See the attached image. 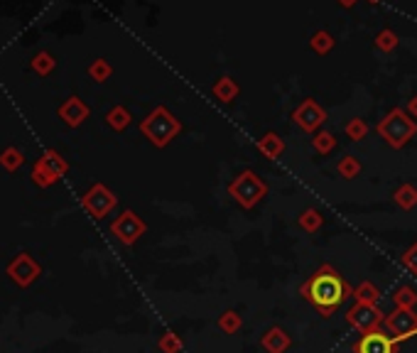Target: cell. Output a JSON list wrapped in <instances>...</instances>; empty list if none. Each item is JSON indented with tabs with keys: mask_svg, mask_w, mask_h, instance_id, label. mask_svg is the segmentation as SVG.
I'll return each instance as SVG.
<instances>
[{
	"mask_svg": "<svg viewBox=\"0 0 417 353\" xmlns=\"http://www.w3.org/2000/svg\"><path fill=\"white\" fill-rule=\"evenodd\" d=\"M339 3H341V5H344V8H351V5L356 3V0H339Z\"/></svg>",
	"mask_w": 417,
	"mask_h": 353,
	"instance_id": "cell-35",
	"label": "cell"
},
{
	"mask_svg": "<svg viewBox=\"0 0 417 353\" xmlns=\"http://www.w3.org/2000/svg\"><path fill=\"white\" fill-rule=\"evenodd\" d=\"M371 3H378V0H371Z\"/></svg>",
	"mask_w": 417,
	"mask_h": 353,
	"instance_id": "cell-36",
	"label": "cell"
},
{
	"mask_svg": "<svg viewBox=\"0 0 417 353\" xmlns=\"http://www.w3.org/2000/svg\"><path fill=\"white\" fill-rule=\"evenodd\" d=\"M356 353H396L398 341L391 334H386V329H376L364 334L354 346Z\"/></svg>",
	"mask_w": 417,
	"mask_h": 353,
	"instance_id": "cell-10",
	"label": "cell"
},
{
	"mask_svg": "<svg viewBox=\"0 0 417 353\" xmlns=\"http://www.w3.org/2000/svg\"><path fill=\"white\" fill-rule=\"evenodd\" d=\"M54 66H57V59H54L49 52H37L35 57H32V71L40 76H47Z\"/></svg>",
	"mask_w": 417,
	"mask_h": 353,
	"instance_id": "cell-27",
	"label": "cell"
},
{
	"mask_svg": "<svg viewBox=\"0 0 417 353\" xmlns=\"http://www.w3.org/2000/svg\"><path fill=\"white\" fill-rule=\"evenodd\" d=\"M292 123L304 132H319L321 125L326 123V110L321 108L314 98H304V101L292 110Z\"/></svg>",
	"mask_w": 417,
	"mask_h": 353,
	"instance_id": "cell-9",
	"label": "cell"
},
{
	"mask_svg": "<svg viewBox=\"0 0 417 353\" xmlns=\"http://www.w3.org/2000/svg\"><path fill=\"white\" fill-rule=\"evenodd\" d=\"M22 162H25V154H22L18 147H8V150H3V154H0V164H3L8 172L20 169Z\"/></svg>",
	"mask_w": 417,
	"mask_h": 353,
	"instance_id": "cell-29",
	"label": "cell"
},
{
	"mask_svg": "<svg viewBox=\"0 0 417 353\" xmlns=\"http://www.w3.org/2000/svg\"><path fill=\"white\" fill-rule=\"evenodd\" d=\"M297 226L302 231H307V233H316V231L324 226V216H321L319 209H304L297 216Z\"/></svg>",
	"mask_w": 417,
	"mask_h": 353,
	"instance_id": "cell-21",
	"label": "cell"
},
{
	"mask_svg": "<svg viewBox=\"0 0 417 353\" xmlns=\"http://www.w3.org/2000/svg\"><path fill=\"white\" fill-rule=\"evenodd\" d=\"M405 110H408V113L413 115V118H415V123H417V93H415V96H413V98H410V101H408V108H405Z\"/></svg>",
	"mask_w": 417,
	"mask_h": 353,
	"instance_id": "cell-34",
	"label": "cell"
},
{
	"mask_svg": "<svg viewBox=\"0 0 417 353\" xmlns=\"http://www.w3.org/2000/svg\"><path fill=\"white\" fill-rule=\"evenodd\" d=\"M57 113H59V118H62L66 125H71V128H79L83 120L88 118V106L81 101L79 96H71V98H66L62 106H59Z\"/></svg>",
	"mask_w": 417,
	"mask_h": 353,
	"instance_id": "cell-12",
	"label": "cell"
},
{
	"mask_svg": "<svg viewBox=\"0 0 417 353\" xmlns=\"http://www.w3.org/2000/svg\"><path fill=\"white\" fill-rule=\"evenodd\" d=\"M105 123H108L110 130L123 132L128 125L133 123V115H130V110H128L125 106H113L108 110V113H105Z\"/></svg>",
	"mask_w": 417,
	"mask_h": 353,
	"instance_id": "cell-18",
	"label": "cell"
},
{
	"mask_svg": "<svg viewBox=\"0 0 417 353\" xmlns=\"http://www.w3.org/2000/svg\"><path fill=\"white\" fill-rule=\"evenodd\" d=\"M140 132L155 147H167L182 132V120L170 108L158 106L140 120Z\"/></svg>",
	"mask_w": 417,
	"mask_h": 353,
	"instance_id": "cell-2",
	"label": "cell"
},
{
	"mask_svg": "<svg viewBox=\"0 0 417 353\" xmlns=\"http://www.w3.org/2000/svg\"><path fill=\"white\" fill-rule=\"evenodd\" d=\"M37 164H42L54 179H59V176H64L66 172H69V164H66V159L57 150H47L40 159H37Z\"/></svg>",
	"mask_w": 417,
	"mask_h": 353,
	"instance_id": "cell-15",
	"label": "cell"
},
{
	"mask_svg": "<svg viewBox=\"0 0 417 353\" xmlns=\"http://www.w3.org/2000/svg\"><path fill=\"white\" fill-rule=\"evenodd\" d=\"M211 91H214V96L219 98L221 103H231L233 98H238V93H241V88H238V84L231 79V76H221V79L216 81Z\"/></svg>",
	"mask_w": 417,
	"mask_h": 353,
	"instance_id": "cell-19",
	"label": "cell"
},
{
	"mask_svg": "<svg viewBox=\"0 0 417 353\" xmlns=\"http://www.w3.org/2000/svg\"><path fill=\"white\" fill-rule=\"evenodd\" d=\"M158 349L163 353H180L185 349V341H182V336L175 334V331H165L158 339Z\"/></svg>",
	"mask_w": 417,
	"mask_h": 353,
	"instance_id": "cell-24",
	"label": "cell"
},
{
	"mask_svg": "<svg viewBox=\"0 0 417 353\" xmlns=\"http://www.w3.org/2000/svg\"><path fill=\"white\" fill-rule=\"evenodd\" d=\"M8 275H10V280H13L15 285L30 287L42 275V268L37 265V260H32V255L20 253V255L8 265Z\"/></svg>",
	"mask_w": 417,
	"mask_h": 353,
	"instance_id": "cell-11",
	"label": "cell"
},
{
	"mask_svg": "<svg viewBox=\"0 0 417 353\" xmlns=\"http://www.w3.org/2000/svg\"><path fill=\"white\" fill-rule=\"evenodd\" d=\"M393 204L403 209V211H410V209H415L417 206V186L410 184V181L400 184L398 189L393 191Z\"/></svg>",
	"mask_w": 417,
	"mask_h": 353,
	"instance_id": "cell-16",
	"label": "cell"
},
{
	"mask_svg": "<svg viewBox=\"0 0 417 353\" xmlns=\"http://www.w3.org/2000/svg\"><path fill=\"white\" fill-rule=\"evenodd\" d=\"M299 295L319 312L321 319H331L341 309L344 302L354 295V287L341 278L336 268L321 265L309 275L307 283L299 287Z\"/></svg>",
	"mask_w": 417,
	"mask_h": 353,
	"instance_id": "cell-1",
	"label": "cell"
},
{
	"mask_svg": "<svg viewBox=\"0 0 417 353\" xmlns=\"http://www.w3.org/2000/svg\"><path fill=\"white\" fill-rule=\"evenodd\" d=\"M344 319H346L349 327L356 329L359 334H369V331H376L383 327L386 312H381L378 305H361V302H354V305L346 309Z\"/></svg>",
	"mask_w": 417,
	"mask_h": 353,
	"instance_id": "cell-5",
	"label": "cell"
},
{
	"mask_svg": "<svg viewBox=\"0 0 417 353\" xmlns=\"http://www.w3.org/2000/svg\"><path fill=\"white\" fill-rule=\"evenodd\" d=\"M115 204H118V196H115L105 184H93L91 189L81 196L83 211L93 218H105L115 209Z\"/></svg>",
	"mask_w": 417,
	"mask_h": 353,
	"instance_id": "cell-7",
	"label": "cell"
},
{
	"mask_svg": "<svg viewBox=\"0 0 417 353\" xmlns=\"http://www.w3.org/2000/svg\"><path fill=\"white\" fill-rule=\"evenodd\" d=\"M32 181H35L37 186H42V189H47V186H52L57 179H54V176L49 174L47 169L42 167V164L35 162V167H32Z\"/></svg>",
	"mask_w": 417,
	"mask_h": 353,
	"instance_id": "cell-33",
	"label": "cell"
},
{
	"mask_svg": "<svg viewBox=\"0 0 417 353\" xmlns=\"http://www.w3.org/2000/svg\"><path fill=\"white\" fill-rule=\"evenodd\" d=\"M400 265H403L410 275H415L417 278V243H413V246L400 255Z\"/></svg>",
	"mask_w": 417,
	"mask_h": 353,
	"instance_id": "cell-32",
	"label": "cell"
},
{
	"mask_svg": "<svg viewBox=\"0 0 417 353\" xmlns=\"http://www.w3.org/2000/svg\"><path fill=\"white\" fill-rule=\"evenodd\" d=\"M386 334H391L398 344L417 336V314L415 309H393L391 314H386V322H383Z\"/></svg>",
	"mask_w": 417,
	"mask_h": 353,
	"instance_id": "cell-8",
	"label": "cell"
},
{
	"mask_svg": "<svg viewBox=\"0 0 417 353\" xmlns=\"http://www.w3.org/2000/svg\"><path fill=\"white\" fill-rule=\"evenodd\" d=\"M334 37L329 35L326 30H319V32H314L312 35V40H309V44H312V49L316 54H329L331 49H334Z\"/></svg>",
	"mask_w": 417,
	"mask_h": 353,
	"instance_id": "cell-28",
	"label": "cell"
},
{
	"mask_svg": "<svg viewBox=\"0 0 417 353\" xmlns=\"http://www.w3.org/2000/svg\"><path fill=\"white\" fill-rule=\"evenodd\" d=\"M219 329L224 331L226 336H233V334H238L241 331V327H243V319H241V314L236 312V309H226L224 314L219 317Z\"/></svg>",
	"mask_w": 417,
	"mask_h": 353,
	"instance_id": "cell-22",
	"label": "cell"
},
{
	"mask_svg": "<svg viewBox=\"0 0 417 353\" xmlns=\"http://www.w3.org/2000/svg\"><path fill=\"white\" fill-rule=\"evenodd\" d=\"M260 346L265 353H285L292 346V336L282 327H270L260 339Z\"/></svg>",
	"mask_w": 417,
	"mask_h": 353,
	"instance_id": "cell-13",
	"label": "cell"
},
{
	"mask_svg": "<svg viewBox=\"0 0 417 353\" xmlns=\"http://www.w3.org/2000/svg\"><path fill=\"white\" fill-rule=\"evenodd\" d=\"M312 147L319 154H329L334 152V147H336V137H334L329 130H319V132H314V137H312Z\"/></svg>",
	"mask_w": 417,
	"mask_h": 353,
	"instance_id": "cell-25",
	"label": "cell"
},
{
	"mask_svg": "<svg viewBox=\"0 0 417 353\" xmlns=\"http://www.w3.org/2000/svg\"><path fill=\"white\" fill-rule=\"evenodd\" d=\"M255 147H258V152L263 154L265 159H277V157H282V152H285V140H282L277 132L268 130L258 142H255Z\"/></svg>",
	"mask_w": 417,
	"mask_h": 353,
	"instance_id": "cell-14",
	"label": "cell"
},
{
	"mask_svg": "<svg viewBox=\"0 0 417 353\" xmlns=\"http://www.w3.org/2000/svg\"><path fill=\"white\" fill-rule=\"evenodd\" d=\"M110 74H113V69H110V64L105 62V59H96V62H91V66H88V76H91L93 81H98V84L108 81Z\"/></svg>",
	"mask_w": 417,
	"mask_h": 353,
	"instance_id": "cell-30",
	"label": "cell"
},
{
	"mask_svg": "<svg viewBox=\"0 0 417 353\" xmlns=\"http://www.w3.org/2000/svg\"><path fill=\"white\" fill-rule=\"evenodd\" d=\"M229 196L238 204L241 209H255L265 196H268V184L263 176H258L253 169H243L229 181Z\"/></svg>",
	"mask_w": 417,
	"mask_h": 353,
	"instance_id": "cell-4",
	"label": "cell"
},
{
	"mask_svg": "<svg viewBox=\"0 0 417 353\" xmlns=\"http://www.w3.org/2000/svg\"><path fill=\"white\" fill-rule=\"evenodd\" d=\"M376 130L393 150H400L417 135V123L405 108H391Z\"/></svg>",
	"mask_w": 417,
	"mask_h": 353,
	"instance_id": "cell-3",
	"label": "cell"
},
{
	"mask_svg": "<svg viewBox=\"0 0 417 353\" xmlns=\"http://www.w3.org/2000/svg\"><path fill=\"white\" fill-rule=\"evenodd\" d=\"M354 300L361 302V305H378L381 302V290L371 283V280H364L359 287H354Z\"/></svg>",
	"mask_w": 417,
	"mask_h": 353,
	"instance_id": "cell-20",
	"label": "cell"
},
{
	"mask_svg": "<svg viewBox=\"0 0 417 353\" xmlns=\"http://www.w3.org/2000/svg\"><path fill=\"white\" fill-rule=\"evenodd\" d=\"M344 132H346L349 140L361 142L366 135H369V123H366L364 118H351L346 125H344Z\"/></svg>",
	"mask_w": 417,
	"mask_h": 353,
	"instance_id": "cell-26",
	"label": "cell"
},
{
	"mask_svg": "<svg viewBox=\"0 0 417 353\" xmlns=\"http://www.w3.org/2000/svg\"><path fill=\"white\" fill-rule=\"evenodd\" d=\"M145 231H148V223L138 216L135 211H130V209H125V211L110 223V233L115 236L118 243H123V246H135V243L145 236Z\"/></svg>",
	"mask_w": 417,
	"mask_h": 353,
	"instance_id": "cell-6",
	"label": "cell"
},
{
	"mask_svg": "<svg viewBox=\"0 0 417 353\" xmlns=\"http://www.w3.org/2000/svg\"><path fill=\"white\" fill-rule=\"evenodd\" d=\"M396 309H415L417 307V290L413 285H398L391 295Z\"/></svg>",
	"mask_w": 417,
	"mask_h": 353,
	"instance_id": "cell-17",
	"label": "cell"
},
{
	"mask_svg": "<svg viewBox=\"0 0 417 353\" xmlns=\"http://www.w3.org/2000/svg\"><path fill=\"white\" fill-rule=\"evenodd\" d=\"M376 47L381 49V52H393V49L398 47V35L393 30H381L376 35Z\"/></svg>",
	"mask_w": 417,
	"mask_h": 353,
	"instance_id": "cell-31",
	"label": "cell"
},
{
	"mask_svg": "<svg viewBox=\"0 0 417 353\" xmlns=\"http://www.w3.org/2000/svg\"><path fill=\"white\" fill-rule=\"evenodd\" d=\"M361 169L364 167H361V162L354 157V154H344V157L336 162V172L341 179H356V176L361 174Z\"/></svg>",
	"mask_w": 417,
	"mask_h": 353,
	"instance_id": "cell-23",
	"label": "cell"
}]
</instances>
